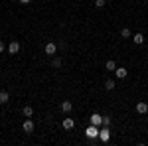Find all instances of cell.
<instances>
[{"label":"cell","mask_w":148,"mask_h":146,"mask_svg":"<svg viewBox=\"0 0 148 146\" xmlns=\"http://www.w3.org/2000/svg\"><path fill=\"white\" fill-rule=\"evenodd\" d=\"M85 134H87V138H89V140H95V138L99 136V126H95V124L87 126V128H85Z\"/></svg>","instance_id":"1"},{"label":"cell","mask_w":148,"mask_h":146,"mask_svg":"<svg viewBox=\"0 0 148 146\" xmlns=\"http://www.w3.org/2000/svg\"><path fill=\"white\" fill-rule=\"evenodd\" d=\"M109 124H111V117L105 114V117H103V126H109Z\"/></svg>","instance_id":"18"},{"label":"cell","mask_w":148,"mask_h":146,"mask_svg":"<svg viewBox=\"0 0 148 146\" xmlns=\"http://www.w3.org/2000/svg\"><path fill=\"white\" fill-rule=\"evenodd\" d=\"M22 128H24V132H26V134H32V132H34V123L28 119V121L22 124Z\"/></svg>","instance_id":"4"},{"label":"cell","mask_w":148,"mask_h":146,"mask_svg":"<svg viewBox=\"0 0 148 146\" xmlns=\"http://www.w3.org/2000/svg\"><path fill=\"white\" fill-rule=\"evenodd\" d=\"M73 126H75V121L73 119H63V128L65 130H71Z\"/></svg>","instance_id":"8"},{"label":"cell","mask_w":148,"mask_h":146,"mask_svg":"<svg viewBox=\"0 0 148 146\" xmlns=\"http://www.w3.org/2000/svg\"><path fill=\"white\" fill-rule=\"evenodd\" d=\"M126 75H128V71L125 67H116V77L119 79H126Z\"/></svg>","instance_id":"10"},{"label":"cell","mask_w":148,"mask_h":146,"mask_svg":"<svg viewBox=\"0 0 148 146\" xmlns=\"http://www.w3.org/2000/svg\"><path fill=\"white\" fill-rule=\"evenodd\" d=\"M121 38H125V40H128V38H132V32H130L128 28H123V30H121Z\"/></svg>","instance_id":"14"},{"label":"cell","mask_w":148,"mask_h":146,"mask_svg":"<svg viewBox=\"0 0 148 146\" xmlns=\"http://www.w3.org/2000/svg\"><path fill=\"white\" fill-rule=\"evenodd\" d=\"M136 112H138V114H146V112H148V103L140 101V103L136 105Z\"/></svg>","instance_id":"5"},{"label":"cell","mask_w":148,"mask_h":146,"mask_svg":"<svg viewBox=\"0 0 148 146\" xmlns=\"http://www.w3.org/2000/svg\"><path fill=\"white\" fill-rule=\"evenodd\" d=\"M71 109H73L71 101H63V103H61V111H63V112H71Z\"/></svg>","instance_id":"11"},{"label":"cell","mask_w":148,"mask_h":146,"mask_svg":"<svg viewBox=\"0 0 148 146\" xmlns=\"http://www.w3.org/2000/svg\"><path fill=\"white\" fill-rule=\"evenodd\" d=\"M61 65H63V61H61V57H56V56H53V59H51V67L59 69Z\"/></svg>","instance_id":"12"},{"label":"cell","mask_w":148,"mask_h":146,"mask_svg":"<svg viewBox=\"0 0 148 146\" xmlns=\"http://www.w3.org/2000/svg\"><path fill=\"white\" fill-rule=\"evenodd\" d=\"M4 51H6V45H4V42H2V40H0V53H4Z\"/></svg>","instance_id":"20"},{"label":"cell","mask_w":148,"mask_h":146,"mask_svg":"<svg viewBox=\"0 0 148 146\" xmlns=\"http://www.w3.org/2000/svg\"><path fill=\"white\" fill-rule=\"evenodd\" d=\"M99 136H101V142H109V138H111V130H109V126H103L101 130H99Z\"/></svg>","instance_id":"2"},{"label":"cell","mask_w":148,"mask_h":146,"mask_svg":"<svg viewBox=\"0 0 148 146\" xmlns=\"http://www.w3.org/2000/svg\"><path fill=\"white\" fill-rule=\"evenodd\" d=\"M56 51H57V45L56 44H47L46 45V53H47V56L53 57V56H56Z\"/></svg>","instance_id":"7"},{"label":"cell","mask_w":148,"mask_h":146,"mask_svg":"<svg viewBox=\"0 0 148 146\" xmlns=\"http://www.w3.org/2000/svg\"><path fill=\"white\" fill-rule=\"evenodd\" d=\"M18 51H20V44H18V42H10V44H8V53L14 56V53H18Z\"/></svg>","instance_id":"3"},{"label":"cell","mask_w":148,"mask_h":146,"mask_svg":"<svg viewBox=\"0 0 148 146\" xmlns=\"http://www.w3.org/2000/svg\"><path fill=\"white\" fill-rule=\"evenodd\" d=\"M8 101H10V95L6 91H0V105H6Z\"/></svg>","instance_id":"9"},{"label":"cell","mask_w":148,"mask_h":146,"mask_svg":"<svg viewBox=\"0 0 148 146\" xmlns=\"http://www.w3.org/2000/svg\"><path fill=\"white\" fill-rule=\"evenodd\" d=\"M132 42L140 45L142 42H144V36H142V34H134V36H132Z\"/></svg>","instance_id":"16"},{"label":"cell","mask_w":148,"mask_h":146,"mask_svg":"<svg viewBox=\"0 0 148 146\" xmlns=\"http://www.w3.org/2000/svg\"><path fill=\"white\" fill-rule=\"evenodd\" d=\"M114 85H116V83H114L113 79H107V81H105V89H109V91H113Z\"/></svg>","instance_id":"17"},{"label":"cell","mask_w":148,"mask_h":146,"mask_svg":"<svg viewBox=\"0 0 148 146\" xmlns=\"http://www.w3.org/2000/svg\"><path fill=\"white\" fill-rule=\"evenodd\" d=\"M95 6L97 8H105V0H95Z\"/></svg>","instance_id":"19"},{"label":"cell","mask_w":148,"mask_h":146,"mask_svg":"<svg viewBox=\"0 0 148 146\" xmlns=\"http://www.w3.org/2000/svg\"><path fill=\"white\" fill-rule=\"evenodd\" d=\"M91 124H95V126H101V124H103V117L99 114V112L91 114Z\"/></svg>","instance_id":"6"},{"label":"cell","mask_w":148,"mask_h":146,"mask_svg":"<svg viewBox=\"0 0 148 146\" xmlns=\"http://www.w3.org/2000/svg\"><path fill=\"white\" fill-rule=\"evenodd\" d=\"M105 69H107V71H116V63H114L113 59H109V61L105 63Z\"/></svg>","instance_id":"13"},{"label":"cell","mask_w":148,"mask_h":146,"mask_svg":"<svg viewBox=\"0 0 148 146\" xmlns=\"http://www.w3.org/2000/svg\"><path fill=\"white\" fill-rule=\"evenodd\" d=\"M22 114H24V117H32V114H34V109L28 105V107H24V109H22Z\"/></svg>","instance_id":"15"},{"label":"cell","mask_w":148,"mask_h":146,"mask_svg":"<svg viewBox=\"0 0 148 146\" xmlns=\"http://www.w3.org/2000/svg\"><path fill=\"white\" fill-rule=\"evenodd\" d=\"M20 2H22V4H28V2H32V0H20Z\"/></svg>","instance_id":"21"}]
</instances>
